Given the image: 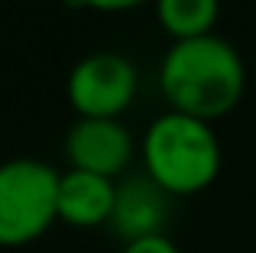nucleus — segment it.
<instances>
[{"instance_id":"8","label":"nucleus","mask_w":256,"mask_h":253,"mask_svg":"<svg viewBox=\"0 0 256 253\" xmlns=\"http://www.w3.org/2000/svg\"><path fill=\"white\" fill-rule=\"evenodd\" d=\"M156 23L169 39H194L218 32L220 0H152Z\"/></svg>"},{"instance_id":"9","label":"nucleus","mask_w":256,"mask_h":253,"mask_svg":"<svg viewBox=\"0 0 256 253\" xmlns=\"http://www.w3.org/2000/svg\"><path fill=\"white\" fill-rule=\"evenodd\" d=\"M120 253H182L175 247V240L169 234H150V237H136V240H126Z\"/></svg>"},{"instance_id":"4","label":"nucleus","mask_w":256,"mask_h":253,"mask_svg":"<svg viewBox=\"0 0 256 253\" xmlns=\"http://www.w3.org/2000/svg\"><path fill=\"white\" fill-rule=\"evenodd\" d=\"M140 94V72L117 49H94L65 75V101L75 117H124Z\"/></svg>"},{"instance_id":"6","label":"nucleus","mask_w":256,"mask_h":253,"mask_svg":"<svg viewBox=\"0 0 256 253\" xmlns=\"http://www.w3.org/2000/svg\"><path fill=\"white\" fill-rule=\"evenodd\" d=\"M169 202L172 195L156 185L143 169L126 172L117 178V198H114L110 228L120 240H136L150 234H166L169 221Z\"/></svg>"},{"instance_id":"2","label":"nucleus","mask_w":256,"mask_h":253,"mask_svg":"<svg viewBox=\"0 0 256 253\" xmlns=\"http://www.w3.org/2000/svg\"><path fill=\"white\" fill-rule=\"evenodd\" d=\"M224 150L214 124L166 108L140 136V169L172 198L201 195L220 176Z\"/></svg>"},{"instance_id":"5","label":"nucleus","mask_w":256,"mask_h":253,"mask_svg":"<svg viewBox=\"0 0 256 253\" xmlns=\"http://www.w3.org/2000/svg\"><path fill=\"white\" fill-rule=\"evenodd\" d=\"M65 159L72 169L120 178L140 159V140L124 117H75L65 133Z\"/></svg>"},{"instance_id":"10","label":"nucleus","mask_w":256,"mask_h":253,"mask_svg":"<svg viewBox=\"0 0 256 253\" xmlns=\"http://www.w3.org/2000/svg\"><path fill=\"white\" fill-rule=\"evenodd\" d=\"M68 4L82 6V10H94V13H126L143 4H152V0H68Z\"/></svg>"},{"instance_id":"7","label":"nucleus","mask_w":256,"mask_h":253,"mask_svg":"<svg viewBox=\"0 0 256 253\" xmlns=\"http://www.w3.org/2000/svg\"><path fill=\"white\" fill-rule=\"evenodd\" d=\"M114 198H117V178L98 176L84 169H65L58 172V221L68 228H100L110 224L114 214Z\"/></svg>"},{"instance_id":"1","label":"nucleus","mask_w":256,"mask_h":253,"mask_svg":"<svg viewBox=\"0 0 256 253\" xmlns=\"http://www.w3.org/2000/svg\"><path fill=\"white\" fill-rule=\"evenodd\" d=\"M156 84L169 110L214 124L244 101L246 65L237 46L218 32L172 39L159 58Z\"/></svg>"},{"instance_id":"3","label":"nucleus","mask_w":256,"mask_h":253,"mask_svg":"<svg viewBox=\"0 0 256 253\" xmlns=\"http://www.w3.org/2000/svg\"><path fill=\"white\" fill-rule=\"evenodd\" d=\"M58 169L32 156L0 162V250L36 244L58 221Z\"/></svg>"}]
</instances>
